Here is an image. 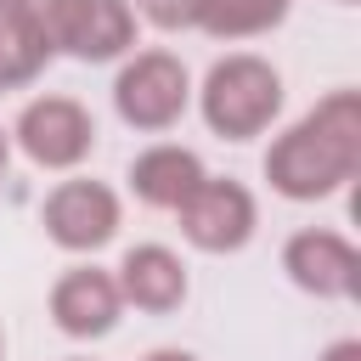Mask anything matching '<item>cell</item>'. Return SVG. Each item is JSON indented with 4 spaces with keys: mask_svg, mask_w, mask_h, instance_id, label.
Wrapping results in <instances>:
<instances>
[{
    "mask_svg": "<svg viewBox=\"0 0 361 361\" xmlns=\"http://www.w3.org/2000/svg\"><path fill=\"white\" fill-rule=\"evenodd\" d=\"M361 164V96L338 90L327 96L305 124H293L271 152L265 175L282 197H327L338 180H350Z\"/></svg>",
    "mask_w": 361,
    "mask_h": 361,
    "instance_id": "6da1fadb",
    "label": "cell"
},
{
    "mask_svg": "<svg viewBox=\"0 0 361 361\" xmlns=\"http://www.w3.org/2000/svg\"><path fill=\"white\" fill-rule=\"evenodd\" d=\"M276 107H282V79H276L271 62H259V56L214 62V73L203 85V118H209L214 135L248 141L276 118Z\"/></svg>",
    "mask_w": 361,
    "mask_h": 361,
    "instance_id": "7a4b0ae2",
    "label": "cell"
},
{
    "mask_svg": "<svg viewBox=\"0 0 361 361\" xmlns=\"http://www.w3.org/2000/svg\"><path fill=\"white\" fill-rule=\"evenodd\" d=\"M17 6L51 51H73V56L102 62L135 39V11L124 0H17Z\"/></svg>",
    "mask_w": 361,
    "mask_h": 361,
    "instance_id": "3957f363",
    "label": "cell"
},
{
    "mask_svg": "<svg viewBox=\"0 0 361 361\" xmlns=\"http://www.w3.org/2000/svg\"><path fill=\"white\" fill-rule=\"evenodd\" d=\"M113 102L135 130H169L180 118V107H186V68L169 51H147L118 73Z\"/></svg>",
    "mask_w": 361,
    "mask_h": 361,
    "instance_id": "277c9868",
    "label": "cell"
},
{
    "mask_svg": "<svg viewBox=\"0 0 361 361\" xmlns=\"http://www.w3.org/2000/svg\"><path fill=\"white\" fill-rule=\"evenodd\" d=\"M17 141H23V152H28L34 164H45V169H68V164H79V158L90 152L96 124H90V113H85L79 102H68V96H45V102H28V107H23V118H17Z\"/></svg>",
    "mask_w": 361,
    "mask_h": 361,
    "instance_id": "5b68a950",
    "label": "cell"
},
{
    "mask_svg": "<svg viewBox=\"0 0 361 361\" xmlns=\"http://www.w3.org/2000/svg\"><path fill=\"white\" fill-rule=\"evenodd\" d=\"M180 231L209 248V254H226V248H243L248 231H254V197L237 186V180H197L180 203Z\"/></svg>",
    "mask_w": 361,
    "mask_h": 361,
    "instance_id": "8992f818",
    "label": "cell"
},
{
    "mask_svg": "<svg viewBox=\"0 0 361 361\" xmlns=\"http://www.w3.org/2000/svg\"><path fill=\"white\" fill-rule=\"evenodd\" d=\"M45 231L62 248H102L118 231V197L102 180H62L45 197Z\"/></svg>",
    "mask_w": 361,
    "mask_h": 361,
    "instance_id": "52a82bcc",
    "label": "cell"
},
{
    "mask_svg": "<svg viewBox=\"0 0 361 361\" xmlns=\"http://www.w3.org/2000/svg\"><path fill=\"white\" fill-rule=\"evenodd\" d=\"M288 276L322 299H350L361 288V259L344 237L333 231H299L288 243Z\"/></svg>",
    "mask_w": 361,
    "mask_h": 361,
    "instance_id": "ba28073f",
    "label": "cell"
},
{
    "mask_svg": "<svg viewBox=\"0 0 361 361\" xmlns=\"http://www.w3.org/2000/svg\"><path fill=\"white\" fill-rule=\"evenodd\" d=\"M118 282L107 276V271H68L56 288H51V316H56V327L62 333H73V338H96V333H107L113 322H118Z\"/></svg>",
    "mask_w": 361,
    "mask_h": 361,
    "instance_id": "9c48e42d",
    "label": "cell"
},
{
    "mask_svg": "<svg viewBox=\"0 0 361 361\" xmlns=\"http://www.w3.org/2000/svg\"><path fill=\"white\" fill-rule=\"evenodd\" d=\"M118 299H130V305H141V310H175V305L186 299V271H180V259H175L169 248H158V243L130 248L124 265H118Z\"/></svg>",
    "mask_w": 361,
    "mask_h": 361,
    "instance_id": "30bf717a",
    "label": "cell"
},
{
    "mask_svg": "<svg viewBox=\"0 0 361 361\" xmlns=\"http://www.w3.org/2000/svg\"><path fill=\"white\" fill-rule=\"evenodd\" d=\"M130 180H135V197H141V203H152V209H180L186 192L203 180V164H197L186 147H152V152L135 158Z\"/></svg>",
    "mask_w": 361,
    "mask_h": 361,
    "instance_id": "8fae6325",
    "label": "cell"
},
{
    "mask_svg": "<svg viewBox=\"0 0 361 361\" xmlns=\"http://www.w3.org/2000/svg\"><path fill=\"white\" fill-rule=\"evenodd\" d=\"M282 11H288V0H203L197 6V23L214 39H248V34L276 28Z\"/></svg>",
    "mask_w": 361,
    "mask_h": 361,
    "instance_id": "7c38bea8",
    "label": "cell"
},
{
    "mask_svg": "<svg viewBox=\"0 0 361 361\" xmlns=\"http://www.w3.org/2000/svg\"><path fill=\"white\" fill-rule=\"evenodd\" d=\"M197 6H203V0H135V11H141L147 23H158V28H186V23H197Z\"/></svg>",
    "mask_w": 361,
    "mask_h": 361,
    "instance_id": "4fadbf2b",
    "label": "cell"
},
{
    "mask_svg": "<svg viewBox=\"0 0 361 361\" xmlns=\"http://www.w3.org/2000/svg\"><path fill=\"white\" fill-rule=\"evenodd\" d=\"M327 361H361V344H355V338H344V344H333V350H327Z\"/></svg>",
    "mask_w": 361,
    "mask_h": 361,
    "instance_id": "5bb4252c",
    "label": "cell"
},
{
    "mask_svg": "<svg viewBox=\"0 0 361 361\" xmlns=\"http://www.w3.org/2000/svg\"><path fill=\"white\" fill-rule=\"evenodd\" d=\"M147 361H192V355H186V350H152Z\"/></svg>",
    "mask_w": 361,
    "mask_h": 361,
    "instance_id": "9a60e30c",
    "label": "cell"
},
{
    "mask_svg": "<svg viewBox=\"0 0 361 361\" xmlns=\"http://www.w3.org/2000/svg\"><path fill=\"white\" fill-rule=\"evenodd\" d=\"M0 169H6V135H0Z\"/></svg>",
    "mask_w": 361,
    "mask_h": 361,
    "instance_id": "2e32d148",
    "label": "cell"
},
{
    "mask_svg": "<svg viewBox=\"0 0 361 361\" xmlns=\"http://www.w3.org/2000/svg\"><path fill=\"white\" fill-rule=\"evenodd\" d=\"M11 6H17V0H0V11H11Z\"/></svg>",
    "mask_w": 361,
    "mask_h": 361,
    "instance_id": "e0dca14e",
    "label": "cell"
}]
</instances>
